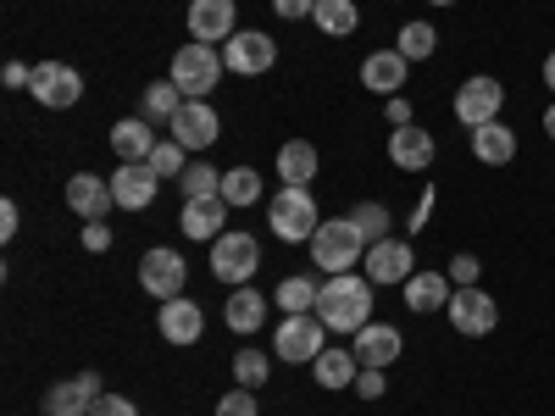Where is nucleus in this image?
I'll return each instance as SVG.
<instances>
[{"instance_id":"nucleus-1","label":"nucleus","mask_w":555,"mask_h":416,"mask_svg":"<svg viewBox=\"0 0 555 416\" xmlns=\"http://www.w3.org/2000/svg\"><path fill=\"white\" fill-rule=\"evenodd\" d=\"M373 277H356V272H339L317 289V316L328 322V334H361L373 322Z\"/></svg>"},{"instance_id":"nucleus-2","label":"nucleus","mask_w":555,"mask_h":416,"mask_svg":"<svg viewBox=\"0 0 555 416\" xmlns=\"http://www.w3.org/2000/svg\"><path fill=\"white\" fill-rule=\"evenodd\" d=\"M311 261L339 277V272H356L366 261V239H361V227L350 217H322V227L311 234Z\"/></svg>"},{"instance_id":"nucleus-3","label":"nucleus","mask_w":555,"mask_h":416,"mask_svg":"<svg viewBox=\"0 0 555 416\" xmlns=\"http://www.w3.org/2000/svg\"><path fill=\"white\" fill-rule=\"evenodd\" d=\"M222 73H228L222 51H217V44H201V39H190V44L172 56V83L183 89V101H206Z\"/></svg>"},{"instance_id":"nucleus-4","label":"nucleus","mask_w":555,"mask_h":416,"mask_svg":"<svg viewBox=\"0 0 555 416\" xmlns=\"http://www.w3.org/2000/svg\"><path fill=\"white\" fill-rule=\"evenodd\" d=\"M267 222H272V234H278V239H289V245H311V234L322 227L311 190H295V183H284V190L272 195V206H267Z\"/></svg>"},{"instance_id":"nucleus-5","label":"nucleus","mask_w":555,"mask_h":416,"mask_svg":"<svg viewBox=\"0 0 555 416\" xmlns=\"http://www.w3.org/2000/svg\"><path fill=\"white\" fill-rule=\"evenodd\" d=\"M500 106H505V83L489 78V73H473L467 83L455 89V122L461 128H483V122H500Z\"/></svg>"},{"instance_id":"nucleus-6","label":"nucleus","mask_w":555,"mask_h":416,"mask_svg":"<svg viewBox=\"0 0 555 416\" xmlns=\"http://www.w3.org/2000/svg\"><path fill=\"white\" fill-rule=\"evenodd\" d=\"M278 361H317L322 350H328V322H322L317 311H300V316H284V328H278Z\"/></svg>"},{"instance_id":"nucleus-7","label":"nucleus","mask_w":555,"mask_h":416,"mask_svg":"<svg viewBox=\"0 0 555 416\" xmlns=\"http://www.w3.org/2000/svg\"><path fill=\"white\" fill-rule=\"evenodd\" d=\"M256 266H261V245H256V234H222V239H211V277H222V284H245V277H256Z\"/></svg>"},{"instance_id":"nucleus-8","label":"nucleus","mask_w":555,"mask_h":416,"mask_svg":"<svg viewBox=\"0 0 555 416\" xmlns=\"http://www.w3.org/2000/svg\"><path fill=\"white\" fill-rule=\"evenodd\" d=\"M444 311H450V328H455V334H467V339H483V334L500 328V300L483 295L478 284H473V289H455Z\"/></svg>"},{"instance_id":"nucleus-9","label":"nucleus","mask_w":555,"mask_h":416,"mask_svg":"<svg viewBox=\"0 0 555 416\" xmlns=\"http://www.w3.org/2000/svg\"><path fill=\"white\" fill-rule=\"evenodd\" d=\"M28 89H34L39 106L67 112V106H78V95H83V78H78V67H67V62H39Z\"/></svg>"},{"instance_id":"nucleus-10","label":"nucleus","mask_w":555,"mask_h":416,"mask_svg":"<svg viewBox=\"0 0 555 416\" xmlns=\"http://www.w3.org/2000/svg\"><path fill=\"white\" fill-rule=\"evenodd\" d=\"M183 277H190V261H183L178 250H167V245L139 261V284H145L151 300H178L183 295Z\"/></svg>"},{"instance_id":"nucleus-11","label":"nucleus","mask_w":555,"mask_h":416,"mask_svg":"<svg viewBox=\"0 0 555 416\" xmlns=\"http://www.w3.org/2000/svg\"><path fill=\"white\" fill-rule=\"evenodd\" d=\"M361 266L378 289H389V284H405V277L416 272V250H411V239H378V245H366Z\"/></svg>"},{"instance_id":"nucleus-12","label":"nucleus","mask_w":555,"mask_h":416,"mask_svg":"<svg viewBox=\"0 0 555 416\" xmlns=\"http://www.w3.org/2000/svg\"><path fill=\"white\" fill-rule=\"evenodd\" d=\"M222 62H228V73L256 78V73H267V67L278 62V44H272V34H261V28H245V34H234V39L222 44Z\"/></svg>"},{"instance_id":"nucleus-13","label":"nucleus","mask_w":555,"mask_h":416,"mask_svg":"<svg viewBox=\"0 0 555 416\" xmlns=\"http://www.w3.org/2000/svg\"><path fill=\"white\" fill-rule=\"evenodd\" d=\"M217 133H222V122H217L211 101H183V112L167 122V139H178L183 151H211Z\"/></svg>"},{"instance_id":"nucleus-14","label":"nucleus","mask_w":555,"mask_h":416,"mask_svg":"<svg viewBox=\"0 0 555 416\" xmlns=\"http://www.w3.org/2000/svg\"><path fill=\"white\" fill-rule=\"evenodd\" d=\"M95 400H101V378L95 373H78V378H67L56 389H44L39 411L44 416H89V411H95Z\"/></svg>"},{"instance_id":"nucleus-15","label":"nucleus","mask_w":555,"mask_h":416,"mask_svg":"<svg viewBox=\"0 0 555 416\" xmlns=\"http://www.w3.org/2000/svg\"><path fill=\"white\" fill-rule=\"evenodd\" d=\"M156 328H162V339L167 344H201V334H206V311L195 306V300H162V316H156Z\"/></svg>"},{"instance_id":"nucleus-16","label":"nucleus","mask_w":555,"mask_h":416,"mask_svg":"<svg viewBox=\"0 0 555 416\" xmlns=\"http://www.w3.org/2000/svg\"><path fill=\"white\" fill-rule=\"evenodd\" d=\"M228 206L222 195H206V200H183V217H178V227H183V239H222L228 234Z\"/></svg>"},{"instance_id":"nucleus-17","label":"nucleus","mask_w":555,"mask_h":416,"mask_svg":"<svg viewBox=\"0 0 555 416\" xmlns=\"http://www.w3.org/2000/svg\"><path fill=\"white\" fill-rule=\"evenodd\" d=\"M190 34L201 44H228L234 28V0H190Z\"/></svg>"},{"instance_id":"nucleus-18","label":"nucleus","mask_w":555,"mask_h":416,"mask_svg":"<svg viewBox=\"0 0 555 416\" xmlns=\"http://www.w3.org/2000/svg\"><path fill=\"white\" fill-rule=\"evenodd\" d=\"M112 195H117L122 211H145V206L156 200V172H151V161H122V167L112 172Z\"/></svg>"},{"instance_id":"nucleus-19","label":"nucleus","mask_w":555,"mask_h":416,"mask_svg":"<svg viewBox=\"0 0 555 416\" xmlns=\"http://www.w3.org/2000/svg\"><path fill=\"white\" fill-rule=\"evenodd\" d=\"M350 350L361 355V366H384L389 373V366L400 361V350H405V339H400V328H389V322H366Z\"/></svg>"},{"instance_id":"nucleus-20","label":"nucleus","mask_w":555,"mask_h":416,"mask_svg":"<svg viewBox=\"0 0 555 416\" xmlns=\"http://www.w3.org/2000/svg\"><path fill=\"white\" fill-rule=\"evenodd\" d=\"M67 206H73L83 222H106V211L117 206V195H112V183H106V178L78 172V178L67 183Z\"/></svg>"},{"instance_id":"nucleus-21","label":"nucleus","mask_w":555,"mask_h":416,"mask_svg":"<svg viewBox=\"0 0 555 416\" xmlns=\"http://www.w3.org/2000/svg\"><path fill=\"white\" fill-rule=\"evenodd\" d=\"M389 161L405 167V172H428V167H434V133L416 128V122L395 128V133H389Z\"/></svg>"},{"instance_id":"nucleus-22","label":"nucleus","mask_w":555,"mask_h":416,"mask_svg":"<svg viewBox=\"0 0 555 416\" xmlns=\"http://www.w3.org/2000/svg\"><path fill=\"white\" fill-rule=\"evenodd\" d=\"M311 373H317L322 389H356V378H361V355H356L350 344H328V350L311 361Z\"/></svg>"},{"instance_id":"nucleus-23","label":"nucleus","mask_w":555,"mask_h":416,"mask_svg":"<svg viewBox=\"0 0 555 416\" xmlns=\"http://www.w3.org/2000/svg\"><path fill=\"white\" fill-rule=\"evenodd\" d=\"M405 73H411V62H405L400 51H373V56L361 62V83L373 89V95H400Z\"/></svg>"},{"instance_id":"nucleus-24","label":"nucleus","mask_w":555,"mask_h":416,"mask_svg":"<svg viewBox=\"0 0 555 416\" xmlns=\"http://www.w3.org/2000/svg\"><path fill=\"white\" fill-rule=\"evenodd\" d=\"M467 139H473L478 167H512V161H517V133L505 128V122H483V128H473Z\"/></svg>"},{"instance_id":"nucleus-25","label":"nucleus","mask_w":555,"mask_h":416,"mask_svg":"<svg viewBox=\"0 0 555 416\" xmlns=\"http://www.w3.org/2000/svg\"><path fill=\"white\" fill-rule=\"evenodd\" d=\"M400 289H405V306H411V311H423V316H428V311H444L450 295H455L450 272H411Z\"/></svg>"},{"instance_id":"nucleus-26","label":"nucleus","mask_w":555,"mask_h":416,"mask_svg":"<svg viewBox=\"0 0 555 416\" xmlns=\"http://www.w3.org/2000/svg\"><path fill=\"white\" fill-rule=\"evenodd\" d=\"M156 145H162V139H156V122H151V117H122V122L112 128V151H117L122 161H145Z\"/></svg>"},{"instance_id":"nucleus-27","label":"nucleus","mask_w":555,"mask_h":416,"mask_svg":"<svg viewBox=\"0 0 555 416\" xmlns=\"http://www.w3.org/2000/svg\"><path fill=\"white\" fill-rule=\"evenodd\" d=\"M267 306L272 300H261L256 289H234V295H228V306H222V316H228V328H234V334H261V322H267Z\"/></svg>"},{"instance_id":"nucleus-28","label":"nucleus","mask_w":555,"mask_h":416,"mask_svg":"<svg viewBox=\"0 0 555 416\" xmlns=\"http://www.w3.org/2000/svg\"><path fill=\"white\" fill-rule=\"evenodd\" d=\"M278 178L295 183V190H306V183L317 178V145L311 139H289V145L278 151Z\"/></svg>"},{"instance_id":"nucleus-29","label":"nucleus","mask_w":555,"mask_h":416,"mask_svg":"<svg viewBox=\"0 0 555 416\" xmlns=\"http://www.w3.org/2000/svg\"><path fill=\"white\" fill-rule=\"evenodd\" d=\"M311 23H317L322 34H334V39H350L356 23H361V12H356V0H317Z\"/></svg>"},{"instance_id":"nucleus-30","label":"nucleus","mask_w":555,"mask_h":416,"mask_svg":"<svg viewBox=\"0 0 555 416\" xmlns=\"http://www.w3.org/2000/svg\"><path fill=\"white\" fill-rule=\"evenodd\" d=\"M222 200L234 206V211H240V206H256V200H261V172H256V167H228V172H222Z\"/></svg>"},{"instance_id":"nucleus-31","label":"nucleus","mask_w":555,"mask_h":416,"mask_svg":"<svg viewBox=\"0 0 555 416\" xmlns=\"http://www.w3.org/2000/svg\"><path fill=\"white\" fill-rule=\"evenodd\" d=\"M139 106H145V117H151V122H172V117L183 112V89H178L172 78H162V83H151V89H145V101H139Z\"/></svg>"},{"instance_id":"nucleus-32","label":"nucleus","mask_w":555,"mask_h":416,"mask_svg":"<svg viewBox=\"0 0 555 416\" xmlns=\"http://www.w3.org/2000/svg\"><path fill=\"white\" fill-rule=\"evenodd\" d=\"M395 51H400L405 62H428V56L439 51L434 23H405V28H400V39H395Z\"/></svg>"},{"instance_id":"nucleus-33","label":"nucleus","mask_w":555,"mask_h":416,"mask_svg":"<svg viewBox=\"0 0 555 416\" xmlns=\"http://www.w3.org/2000/svg\"><path fill=\"white\" fill-rule=\"evenodd\" d=\"M317 289H322V284H311V277H284V284H278V295H272V306H284L289 316L317 311Z\"/></svg>"},{"instance_id":"nucleus-34","label":"nucleus","mask_w":555,"mask_h":416,"mask_svg":"<svg viewBox=\"0 0 555 416\" xmlns=\"http://www.w3.org/2000/svg\"><path fill=\"white\" fill-rule=\"evenodd\" d=\"M350 222L361 227V239H366V245L389 239V206H378V200H361V206L350 211Z\"/></svg>"},{"instance_id":"nucleus-35","label":"nucleus","mask_w":555,"mask_h":416,"mask_svg":"<svg viewBox=\"0 0 555 416\" xmlns=\"http://www.w3.org/2000/svg\"><path fill=\"white\" fill-rule=\"evenodd\" d=\"M183 200H206V195H222V172L217 167H183Z\"/></svg>"},{"instance_id":"nucleus-36","label":"nucleus","mask_w":555,"mask_h":416,"mask_svg":"<svg viewBox=\"0 0 555 416\" xmlns=\"http://www.w3.org/2000/svg\"><path fill=\"white\" fill-rule=\"evenodd\" d=\"M183 156H190V151H183L178 139H162V145H156L145 161H151V172H156V178H167V172H172V178H183V167H190Z\"/></svg>"},{"instance_id":"nucleus-37","label":"nucleus","mask_w":555,"mask_h":416,"mask_svg":"<svg viewBox=\"0 0 555 416\" xmlns=\"http://www.w3.org/2000/svg\"><path fill=\"white\" fill-rule=\"evenodd\" d=\"M267 366H272V361H267L261 350H240V355H234V378H240V389H261V384H267Z\"/></svg>"},{"instance_id":"nucleus-38","label":"nucleus","mask_w":555,"mask_h":416,"mask_svg":"<svg viewBox=\"0 0 555 416\" xmlns=\"http://www.w3.org/2000/svg\"><path fill=\"white\" fill-rule=\"evenodd\" d=\"M217 416H256V389H234L217 400Z\"/></svg>"},{"instance_id":"nucleus-39","label":"nucleus","mask_w":555,"mask_h":416,"mask_svg":"<svg viewBox=\"0 0 555 416\" xmlns=\"http://www.w3.org/2000/svg\"><path fill=\"white\" fill-rule=\"evenodd\" d=\"M478 272H483L478 256H455V261H450V284H455V289H473V284H478Z\"/></svg>"},{"instance_id":"nucleus-40","label":"nucleus","mask_w":555,"mask_h":416,"mask_svg":"<svg viewBox=\"0 0 555 416\" xmlns=\"http://www.w3.org/2000/svg\"><path fill=\"white\" fill-rule=\"evenodd\" d=\"M89 416H139V411H133V400H128V394H101Z\"/></svg>"},{"instance_id":"nucleus-41","label":"nucleus","mask_w":555,"mask_h":416,"mask_svg":"<svg viewBox=\"0 0 555 416\" xmlns=\"http://www.w3.org/2000/svg\"><path fill=\"white\" fill-rule=\"evenodd\" d=\"M356 394H361V400H378V394H384V366H361Z\"/></svg>"},{"instance_id":"nucleus-42","label":"nucleus","mask_w":555,"mask_h":416,"mask_svg":"<svg viewBox=\"0 0 555 416\" xmlns=\"http://www.w3.org/2000/svg\"><path fill=\"white\" fill-rule=\"evenodd\" d=\"M83 250H95V256L112 250V227L106 222H83Z\"/></svg>"},{"instance_id":"nucleus-43","label":"nucleus","mask_w":555,"mask_h":416,"mask_svg":"<svg viewBox=\"0 0 555 416\" xmlns=\"http://www.w3.org/2000/svg\"><path fill=\"white\" fill-rule=\"evenodd\" d=\"M272 12H278V17H289V23H300V17L317 12V0H272Z\"/></svg>"},{"instance_id":"nucleus-44","label":"nucleus","mask_w":555,"mask_h":416,"mask_svg":"<svg viewBox=\"0 0 555 416\" xmlns=\"http://www.w3.org/2000/svg\"><path fill=\"white\" fill-rule=\"evenodd\" d=\"M17 222H23L17 217V200H0V239H7V245L17 239Z\"/></svg>"},{"instance_id":"nucleus-45","label":"nucleus","mask_w":555,"mask_h":416,"mask_svg":"<svg viewBox=\"0 0 555 416\" xmlns=\"http://www.w3.org/2000/svg\"><path fill=\"white\" fill-rule=\"evenodd\" d=\"M434 183H428V190H423V200H416V211H411V234H416V227H428V217H434Z\"/></svg>"},{"instance_id":"nucleus-46","label":"nucleus","mask_w":555,"mask_h":416,"mask_svg":"<svg viewBox=\"0 0 555 416\" xmlns=\"http://www.w3.org/2000/svg\"><path fill=\"white\" fill-rule=\"evenodd\" d=\"M0 83H7V89H28V83H34V67H23V62H7Z\"/></svg>"},{"instance_id":"nucleus-47","label":"nucleus","mask_w":555,"mask_h":416,"mask_svg":"<svg viewBox=\"0 0 555 416\" xmlns=\"http://www.w3.org/2000/svg\"><path fill=\"white\" fill-rule=\"evenodd\" d=\"M389 122H395V128L411 122V101H405V95H389Z\"/></svg>"},{"instance_id":"nucleus-48","label":"nucleus","mask_w":555,"mask_h":416,"mask_svg":"<svg viewBox=\"0 0 555 416\" xmlns=\"http://www.w3.org/2000/svg\"><path fill=\"white\" fill-rule=\"evenodd\" d=\"M544 83H550V95H555V51L544 56Z\"/></svg>"},{"instance_id":"nucleus-49","label":"nucleus","mask_w":555,"mask_h":416,"mask_svg":"<svg viewBox=\"0 0 555 416\" xmlns=\"http://www.w3.org/2000/svg\"><path fill=\"white\" fill-rule=\"evenodd\" d=\"M544 133L555 139V101H550V112H544Z\"/></svg>"},{"instance_id":"nucleus-50","label":"nucleus","mask_w":555,"mask_h":416,"mask_svg":"<svg viewBox=\"0 0 555 416\" xmlns=\"http://www.w3.org/2000/svg\"><path fill=\"white\" fill-rule=\"evenodd\" d=\"M434 6H455V0H434Z\"/></svg>"}]
</instances>
